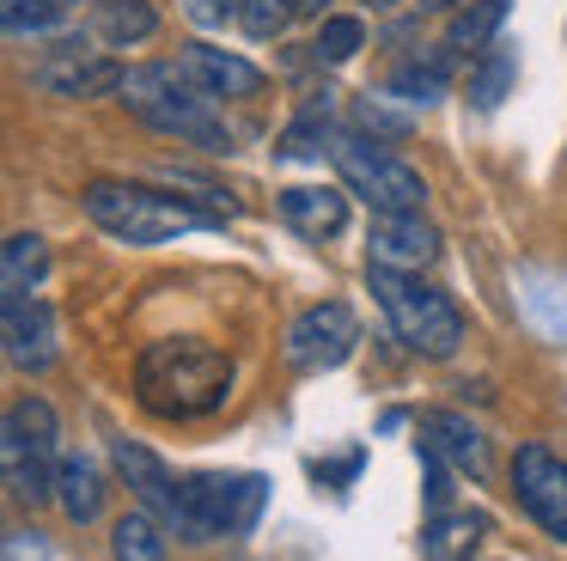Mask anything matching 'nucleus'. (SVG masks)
I'll use <instances>...</instances> for the list:
<instances>
[{
	"instance_id": "nucleus-1",
	"label": "nucleus",
	"mask_w": 567,
	"mask_h": 561,
	"mask_svg": "<svg viewBox=\"0 0 567 561\" xmlns=\"http://www.w3.org/2000/svg\"><path fill=\"white\" fill-rule=\"evenodd\" d=\"M135 402L159 421H202L233 402V354L202 336L147 341L135 360Z\"/></svg>"
},
{
	"instance_id": "nucleus-2",
	"label": "nucleus",
	"mask_w": 567,
	"mask_h": 561,
	"mask_svg": "<svg viewBox=\"0 0 567 561\" xmlns=\"http://www.w3.org/2000/svg\"><path fill=\"white\" fill-rule=\"evenodd\" d=\"M80 207L116 244H172L177 232H202L226 220L220 207H202L196 195H165V190H147V183H116V177L86 183Z\"/></svg>"
},
{
	"instance_id": "nucleus-3",
	"label": "nucleus",
	"mask_w": 567,
	"mask_h": 561,
	"mask_svg": "<svg viewBox=\"0 0 567 561\" xmlns=\"http://www.w3.org/2000/svg\"><path fill=\"white\" fill-rule=\"evenodd\" d=\"M123 104H128V116H141L147 129L172 134V141L208 146V153H226V146H233L226 122L208 110V92H202L184 68H165V61L128 68L123 73Z\"/></svg>"
},
{
	"instance_id": "nucleus-4",
	"label": "nucleus",
	"mask_w": 567,
	"mask_h": 561,
	"mask_svg": "<svg viewBox=\"0 0 567 561\" xmlns=\"http://www.w3.org/2000/svg\"><path fill=\"white\" fill-rule=\"evenodd\" d=\"M367 287L379 293L384 317H391L396 341H403L409 354H421V360H452L457 354V341H464V317H457V305L445 299L440 287L403 275V268H384V263L367 268Z\"/></svg>"
},
{
	"instance_id": "nucleus-5",
	"label": "nucleus",
	"mask_w": 567,
	"mask_h": 561,
	"mask_svg": "<svg viewBox=\"0 0 567 561\" xmlns=\"http://www.w3.org/2000/svg\"><path fill=\"white\" fill-rule=\"evenodd\" d=\"M269 482L250 470H202L177 476V524L184 543H214V537H245L262 519Z\"/></svg>"
},
{
	"instance_id": "nucleus-6",
	"label": "nucleus",
	"mask_w": 567,
	"mask_h": 561,
	"mask_svg": "<svg viewBox=\"0 0 567 561\" xmlns=\"http://www.w3.org/2000/svg\"><path fill=\"white\" fill-rule=\"evenodd\" d=\"M62 421L43 397H19L0 421V463H7V494L38 507V500H55V470H62Z\"/></svg>"
},
{
	"instance_id": "nucleus-7",
	"label": "nucleus",
	"mask_w": 567,
	"mask_h": 561,
	"mask_svg": "<svg viewBox=\"0 0 567 561\" xmlns=\"http://www.w3.org/2000/svg\"><path fill=\"white\" fill-rule=\"evenodd\" d=\"M336 171H342L348 195H360L372 214H421V202H427L421 171L403 165L396 153H384L367 134H342L336 141Z\"/></svg>"
},
{
	"instance_id": "nucleus-8",
	"label": "nucleus",
	"mask_w": 567,
	"mask_h": 561,
	"mask_svg": "<svg viewBox=\"0 0 567 561\" xmlns=\"http://www.w3.org/2000/svg\"><path fill=\"white\" fill-rule=\"evenodd\" d=\"M360 324L342 299H318L287 324V366L293 373H336V366L354 354Z\"/></svg>"
},
{
	"instance_id": "nucleus-9",
	"label": "nucleus",
	"mask_w": 567,
	"mask_h": 561,
	"mask_svg": "<svg viewBox=\"0 0 567 561\" xmlns=\"http://www.w3.org/2000/svg\"><path fill=\"white\" fill-rule=\"evenodd\" d=\"M123 73L111 55L86 43V37H62L55 49H43L38 68H31V85H43L50 98H99V92H123Z\"/></svg>"
},
{
	"instance_id": "nucleus-10",
	"label": "nucleus",
	"mask_w": 567,
	"mask_h": 561,
	"mask_svg": "<svg viewBox=\"0 0 567 561\" xmlns=\"http://www.w3.org/2000/svg\"><path fill=\"white\" fill-rule=\"evenodd\" d=\"M513 494L555 543H567V458L549 446H518L513 451Z\"/></svg>"
},
{
	"instance_id": "nucleus-11",
	"label": "nucleus",
	"mask_w": 567,
	"mask_h": 561,
	"mask_svg": "<svg viewBox=\"0 0 567 561\" xmlns=\"http://www.w3.org/2000/svg\"><path fill=\"white\" fill-rule=\"evenodd\" d=\"M0 336H7V360L19 373H50L62 360V329L55 312L31 293V299H0Z\"/></svg>"
},
{
	"instance_id": "nucleus-12",
	"label": "nucleus",
	"mask_w": 567,
	"mask_h": 561,
	"mask_svg": "<svg viewBox=\"0 0 567 561\" xmlns=\"http://www.w3.org/2000/svg\"><path fill=\"white\" fill-rule=\"evenodd\" d=\"M367 244H372V263L409 275V268H427L440 256V226H427L421 214H372Z\"/></svg>"
},
{
	"instance_id": "nucleus-13",
	"label": "nucleus",
	"mask_w": 567,
	"mask_h": 561,
	"mask_svg": "<svg viewBox=\"0 0 567 561\" xmlns=\"http://www.w3.org/2000/svg\"><path fill=\"white\" fill-rule=\"evenodd\" d=\"M111 458H116V470H123L128 494L147 512H159L165 524H177V476L165 470L147 446H135V439H111Z\"/></svg>"
},
{
	"instance_id": "nucleus-14",
	"label": "nucleus",
	"mask_w": 567,
	"mask_h": 561,
	"mask_svg": "<svg viewBox=\"0 0 567 561\" xmlns=\"http://www.w3.org/2000/svg\"><path fill=\"white\" fill-rule=\"evenodd\" d=\"M184 73L208 98H257L262 92V68H257V61L226 55V49H214V43H184Z\"/></svg>"
},
{
	"instance_id": "nucleus-15",
	"label": "nucleus",
	"mask_w": 567,
	"mask_h": 561,
	"mask_svg": "<svg viewBox=\"0 0 567 561\" xmlns=\"http://www.w3.org/2000/svg\"><path fill=\"white\" fill-rule=\"evenodd\" d=\"M415 434H421V446L440 451L445 463H457V470H470V476L488 470V439H482V427L464 421L457 409H427L415 421Z\"/></svg>"
},
{
	"instance_id": "nucleus-16",
	"label": "nucleus",
	"mask_w": 567,
	"mask_h": 561,
	"mask_svg": "<svg viewBox=\"0 0 567 561\" xmlns=\"http://www.w3.org/2000/svg\"><path fill=\"white\" fill-rule=\"evenodd\" d=\"M55 507L68 524H92L104 512V476L86 451H62V470H55Z\"/></svg>"
},
{
	"instance_id": "nucleus-17",
	"label": "nucleus",
	"mask_w": 567,
	"mask_h": 561,
	"mask_svg": "<svg viewBox=\"0 0 567 561\" xmlns=\"http://www.w3.org/2000/svg\"><path fill=\"white\" fill-rule=\"evenodd\" d=\"M281 214H287V226L306 232V238H336V232L348 226V195L299 183V190H281Z\"/></svg>"
},
{
	"instance_id": "nucleus-18",
	"label": "nucleus",
	"mask_w": 567,
	"mask_h": 561,
	"mask_svg": "<svg viewBox=\"0 0 567 561\" xmlns=\"http://www.w3.org/2000/svg\"><path fill=\"white\" fill-rule=\"evenodd\" d=\"M488 531H494L488 512H452L445 507V512H433L427 531H421V555L427 561H470Z\"/></svg>"
},
{
	"instance_id": "nucleus-19",
	"label": "nucleus",
	"mask_w": 567,
	"mask_h": 561,
	"mask_svg": "<svg viewBox=\"0 0 567 561\" xmlns=\"http://www.w3.org/2000/svg\"><path fill=\"white\" fill-rule=\"evenodd\" d=\"M445 92H452V55L445 49H415L409 61L391 68V98H403V104H440Z\"/></svg>"
},
{
	"instance_id": "nucleus-20",
	"label": "nucleus",
	"mask_w": 567,
	"mask_h": 561,
	"mask_svg": "<svg viewBox=\"0 0 567 561\" xmlns=\"http://www.w3.org/2000/svg\"><path fill=\"white\" fill-rule=\"evenodd\" d=\"M50 275V244L38 232H13V238L0 244V293L7 299H31Z\"/></svg>"
},
{
	"instance_id": "nucleus-21",
	"label": "nucleus",
	"mask_w": 567,
	"mask_h": 561,
	"mask_svg": "<svg viewBox=\"0 0 567 561\" xmlns=\"http://www.w3.org/2000/svg\"><path fill=\"white\" fill-rule=\"evenodd\" d=\"M92 31H99L111 49H135V43H147V37L159 31V12H153V0H99Z\"/></svg>"
},
{
	"instance_id": "nucleus-22",
	"label": "nucleus",
	"mask_w": 567,
	"mask_h": 561,
	"mask_svg": "<svg viewBox=\"0 0 567 561\" xmlns=\"http://www.w3.org/2000/svg\"><path fill=\"white\" fill-rule=\"evenodd\" d=\"M165 531L172 524L159 519V512H123L116 519V531H111V555L116 561H172V543H165Z\"/></svg>"
},
{
	"instance_id": "nucleus-23",
	"label": "nucleus",
	"mask_w": 567,
	"mask_h": 561,
	"mask_svg": "<svg viewBox=\"0 0 567 561\" xmlns=\"http://www.w3.org/2000/svg\"><path fill=\"white\" fill-rule=\"evenodd\" d=\"M513 80H518V49L506 43V37H494V43L476 55V68H470V104L494 110L506 92H513Z\"/></svg>"
},
{
	"instance_id": "nucleus-24",
	"label": "nucleus",
	"mask_w": 567,
	"mask_h": 561,
	"mask_svg": "<svg viewBox=\"0 0 567 561\" xmlns=\"http://www.w3.org/2000/svg\"><path fill=\"white\" fill-rule=\"evenodd\" d=\"M506 12H513V0H464V7L452 12V31H445V43L452 49H488L494 37H501V24H506Z\"/></svg>"
},
{
	"instance_id": "nucleus-25",
	"label": "nucleus",
	"mask_w": 567,
	"mask_h": 561,
	"mask_svg": "<svg viewBox=\"0 0 567 561\" xmlns=\"http://www.w3.org/2000/svg\"><path fill=\"white\" fill-rule=\"evenodd\" d=\"M0 24L13 43H38V37H55L68 24V0H0Z\"/></svg>"
},
{
	"instance_id": "nucleus-26",
	"label": "nucleus",
	"mask_w": 567,
	"mask_h": 561,
	"mask_svg": "<svg viewBox=\"0 0 567 561\" xmlns=\"http://www.w3.org/2000/svg\"><path fill=\"white\" fill-rule=\"evenodd\" d=\"M360 49H367V19H354V12H330V19L318 24V43H311V55L318 61H354Z\"/></svg>"
},
{
	"instance_id": "nucleus-27",
	"label": "nucleus",
	"mask_w": 567,
	"mask_h": 561,
	"mask_svg": "<svg viewBox=\"0 0 567 561\" xmlns=\"http://www.w3.org/2000/svg\"><path fill=\"white\" fill-rule=\"evenodd\" d=\"M238 24H245L257 43H269V37H281L287 24H293V0H238Z\"/></svg>"
},
{
	"instance_id": "nucleus-28",
	"label": "nucleus",
	"mask_w": 567,
	"mask_h": 561,
	"mask_svg": "<svg viewBox=\"0 0 567 561\" xmlns=\"http://www.w3.org/2000/svg\"><path fill=\"white\" fill-rule=\"evenodd\" d=\"M323 110H330V104H323ZM323 110H306V116L281 134V146H275V153H281V159H318V146H323Z\"/></svg>"
},
{
	"instance_id": "nucleus-29",
	"label": "nucleus",
	"mask_w": 567,
	"mask_h": 561,
	"mask_svg": "<svg viewBox=\"0 0 567 561\" xmlns=\"http://www.w3.org/2000/svg\"><path fill=\"white\" fill-rule=\"evenodd\" d=\"M354 129H360V134H372V141H379V134H409V116L384 110L379 98H360V104H354Z\"/></svg>"
},
{
	"instance_id": "nucleus-30",
	"label": "nucleus",
	"mask_w": 567,
	"mask_h": 561,
	"mask_svg": "<svg viewBox=\"0 0 567 561\" xmlns=\"http://www.w3.org/2000/svg\"><path fill=\"white\" fill-rule=\"evenodd\" d=\"M184 19L196 31H226L238 19V0H184Z\"/></svg>"
},
{
	"instance_id": "nucleus-31",
	"label": "nucleus",
	"mask_w": 567,
	"mask_h": 561,
	"mask_svg": "<svg viewBox=\"0 0 567 561\" xmlns=\"http://www.w3.org/2000/svg\"><path fill=\"white\" fill-rule=\"evenodd\" d=\"M421 470H427V488H421V494H427V507L445 512V507H452V476H445V458L421 446Z\"/></svg>"
},
{
	"instance_id": "nucleus-32",
	"label": "nucleus",
	"mask_w": 567,
	"mask_h": 561,
	"mask_svg": "<svg viewBox=\"0 0 567 561\" xmlns=\"http://www.w3.org/2000/svg\"><path fill=\"white\" fill-rule=\"evenodd\" d=\"M7 561H50V549H43L38 531H13L7 537Z\"/></svg>"
},
{
	"instance_id": "nucleus-33",
	"label": "nucleus",
	"mask_w": 567,
	"mask_h": 561,
	"mask_svg": "<svg viewBox=\"0 0 567 561\" xmlns=\"http://www.w3.org/2000/svg\"><path fill=\"white\" fill-rule=\"evenodd\" d=\"M293 12H323V0H293Z\"/></svg>"
},
{
	"instance_id": "nucleus-34",
	"label": "nucleus",
	"mask_w": 567,
	"mask_h": 561,
	"mask_svg": "<svg viewBox=\"0 0 567 561\" xmlns=\"http://www.w3.org/2000/svg\"><path fill=\"white\" fill-rule=\"evenodd\" d=\"M421 7H457V0H421Z\"/></svg>"
},
{
	"instance_id": "nucleus-35",
	"label": "nucleus",
	"mask_w": 567,
	"mask_h": 561,
	"mask_svg": "<svg viewBox=\"0 0 567 561\" xmlns=\"http://www.w3.org/2000/svg\"><path fill=\"white\" fill-rule=\"evenodd\" d=\"M367 7H396V0H367Z\"/></svg>"
}]
</instances>
